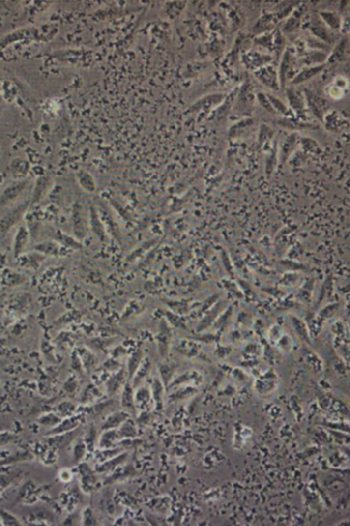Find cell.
<instances>
[{
    "label": "cell",
    "mask_w": 350,
    "mask_h": 526,
    "mask_svg": "<svg viewBox=\"0 0 350 526\" xmlns=\"http://www.w3.org/2000/svg\"><path fill=\"white\" fill-rule=\"evenodd\" d=\"M83 208L79 204L75 205L73 209V232L75 235L78 238H84L86 234V221L84 212H82Z\"/></svg>",
    "instance_id": "5"
},
{
    "label": "cell",
    "mask_w": 350,
    "mask_h": 526,
    "mask_svg": "<svg viewBox=\"0 0 350 526\" xmlns=\"http://www.w3.org/2000/svg\"><path fill=\"white\" fill-rule=\"evenodd\" d=\"M324 67V65H319L312 66V67L305 68L296 75V77L292 81V84H303L306 81H309L310 79L313 78L316 75L322 71Z\"/></svg>",
    "instance_id": "8"
},
{
    "label": "cell",
    "mask_w": 350,
    "mask_h": 526,
    "mask_svg": "<svg viewBox=\"0 0 350 526\" xmlns=\"http://www.w3.org/2000/svg\"><path fill=\"white\" fill-rule=\"evenodd\" d=\"M89 211H90V225H91L92 231L101 241H104L105 238V232L102 223L99 219L94 208H90Z\"/></svg>",
    "instance_id": "11"
},
{
    "label": "cell",
    "mask_w": 350,
    "mask_h": 526,
    "mask_svg": "<svg viewBox=\"0 0 350 526\" xmlns=\"http://www.w3.org/2000/svg\"><path fill=\"white\" fill-rule=\"evenodd\" d=\"M121 405L125 408H130L133 406V391L129 383L124 387L121 394Z\"/></svg>",
    "instance_id": "15"
},
{
    "label": "cell",
    "mask_w": 350,
    "mask_h": 526,
    "mask_svg": "<svg viewBox=\"0 0 350 526\" xmlns=\"http://www.w3.org/2000/svg\"><path fill=\"white\" fill-rule=\"evenodd\" d=\"M267 97H268V100H269V101H270V103L271 104H272V105H274V106L276 107L277 109H280V110L281 111L286 110L285 105H284V104H283V103L281 102V101H280V100L278 99L277 97H274L271 95H267Z\"/></svg>",
    "instance_id": "19"
},
{
    "label": "cell",
    "mask_w": 350,
    "mask_h": 526,
    "mask_svg": "<svg viewBox=\"0 0 350 526\" xmlns=\"http://www.w3.org/2000/svg\"><path fill=\"white\" fill-rule=\"evenodd\" d=\"M55 239H56V241H58V242L66 247V248H69L71 250L80 249L82 247L81 244L78 241H77L76 239L73 238L70 236L67 235V234H65L61 232H56Z\"/></svg>",
    "instance_id": "12"
},
{
    "label": "cell",
    "mask_w": 350,
    "mask_h": 526,
    "mask_svg": "<svg viewBox=\"0 0 350 526\" xmlns=\"http://www.w3.org/2000/svg\"><path fill=\"white\" fill-rule=\"evenodd\" d=\"M30 240V233L27 227L21 225L17 230L15 236L13 237V256L17 260V258L25 254L28 248V243Z\"/></svg>",
    "instance_id": "3"
},
{
    "label": "cell",
    "mask_w": 350,
    "mask_h": 526,
    "mask_svg": "<svg viewBox=\"0 0 350 526\" xmlns=\"http://www.w3.org/2000/svg\"><path fill=\"white\" fill-rule=\"evenodd\" d=\"M79 182H80V186L82 187L83 189L88 192V193H93V192H95V182L93 181V178H91L89 176L81 175L80 177H79Z\"/></svg>",
    "instance_id": "17"
},
{
    "label": "cell",
    "mask_w": 350,
    "mask_h": 526,
    "mask_svg": "<svg viewBox=\"0 0 350 526\" xmlns=\"http://www.w3.org/2000/svg\"><path fill=\"white\" fill-rule=\"evenodd\" d=\"M258 78L268 88H271L273 90H278L279 84L277 81V76L276 71L272 67H266L262 69L256 73Z\"/></svg>",
    "instance_id": "7"
},
{
    "label": "cell",
    "mask_w": 350,
    "mask_h": 526,
    "mask_svg": "<svg viewBox=\"0 0 350 526\" xmlns=\"http://www.w3.org/2000/svg\"><path fill=\"white\" fill-rule=\"evenodd\" d=\"M287 96H289L290 103H291V105L299 107L304 105V102L300 99V95L296 92L290 90L289 95Z\"/></svg>",
    "instance_id": "18"
},
{
    "label": "cell",
    "mask_w": 350,
    "mask_h": 526,
    "mask_svg": "<svg viewBox=\"0 0 350 526\" xmlns=\"http://www.w3.org/2000/svg\"><path fill=\"white\" fill-rule=\"evenodd\" d=\"M26 183H18L9 185L2 192L1 196V205L2 206H6L7 204H11L13 201L18 199L19 196L22 194L26 189Z\"/></svg>",
    "instance_id": "6"
},
{
    "label": "cell",
    "mask_w": 350,
    "mask_h": 526,
    "mask_svg": "<svg viewBox=\"0 0 350 526\" xmlns=\"http://www.w3.org/2000/svg\"><path fill=\"white\" fill-rule=\"evenodd\" d=\"M28 203L21 204L15 209L9 211L7 214L4 215L1 220V234L5 237L6 233L21 220V217L28 207Z\"/></svg>",
    "instance_id": "2"
},
{
    "label": "cell",
    "mask_w": 350,
    "mask_h": 526,
    "mask_svg": "<svg viewBox=\"0 0 350 526\" xmlns=\"http://www.w3.org/2000/svg\"><path fill=\"white\" fill-rule=\"evenodd\" d=\"M46 256L41 254L39 252H35L34 253H28L23 254L22 256L17 258V263L19 265L25 269H31L37 270L41 265V263L44 261Z\"/></svg>",
    "instance_id": "4"
},
{
    "label": "cell",
    "mask_w": 350,
    "mask_h": 526,
    "mask_svg": "<svg viewBox=\"0 0 350 526\" xmlns=\"http://www.w3.org/2000/svg\"><path fill=\"white\" fill-rule=\"evenodd\" d=\"M347 81L343 77H337L333 84L328 88V91L330 97L334 99H339L344 95L345 90L347 89Z\"/></svg>",
    "instance_id": "10"
},
{
    "label": "cell",
    "mask_w": 350,
    "mask_h": 526,
    "mask_svg": "<svg viewBox=\"0 0 350 526\" xmlns=\"http://www.w3.org/2000/svg\"><path fill=\"white\" fill-rule=\"evenodd\" d=\"M125 379V372L123 370H121L108 379L106 384L107 391L110 396H113L120 390Z\"/></svg>",
    "instance_id": "9"
},
{
    "label": "cell",
    "mask_w": 350,
    "mask_h": 526,
    "mask_svg": "<svg viewBox=\"0 0 350 526\" xmlns=\"http://www.w3.org/2000/svg\"><path fill=\"white\" fill-rule=\"evenodd\" d=\"M320 16L322 18L324 24L332 29H339L341 27L340 26L341 21L336 13H332V12H321L320 13Z\"/></svg>",
    "instance_id": "13"
},
{
    "label": "cell",
    "mask_w": 350,
    "mask_h": 526,
    "mask_svg": "<svg viewBox=\"0 0 350 526\" xmlns=\"http://www.w3.org/2000/svg\"><path fill=\"white\" fill-rule=\"evenodd\" d=\"M312 30H313L314 34L320 37L321 39L326 41H329V33L326 29L325 24L324 25L322 21H316V22L314 23V25H312Z\"/></svg>",
    "instance_id": "16"
},
{
    "label": "cell",
    "mask_w": 350,
    "mask_h": 526,
    "mask_svg": "<svg viewBox=\"0 0 350 526\" xmlns=\"http://www.w3.org/2000/svg\"><path fill=\"white\" fill-rule=\"evenodd\" d=\"M127 415L124 413L123 412H117L114 413V414L111 415L108 418V420L105 422V424L103 426V429H110V428H113V427H117L119 426L121 422L125 420L126 418Z\"/></svg>",
    "instance_id": "14"
},
{
    "label": "cell",
    "mask_w": 350,
    "mask_h": 526,
    "mask_svg": "<svg viewBox=\"0 0 350 526\" xmlns=\"http://www.w3.org/2000/svg\"><path fill=\"white\" fill-rule=\"evenodd\" d=\"M35 252H39L45 256L51 257H63L67 256L71 252V249L66 248L56 240H47L37 243L34 245Z\"/></svg>",
    "instance_id": "1"
}]
</instances>
